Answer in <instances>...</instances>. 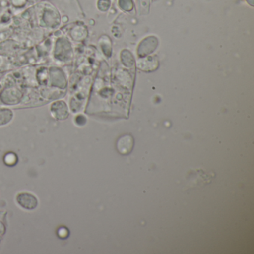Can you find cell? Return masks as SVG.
<instances>
[{
    "mask_svg": "<svg viewBox=\"0 0 254 254\" xmlns=\"http://www.w3.org/2000/svg\"><path fill=\"white\" fill-rule=\"evenodd\" d=\"M20 204L24 208L28 209H32L38 204V200L32 194H21L17 197Z\"/></svg>",
    "mask_w": 254,
    "mask_h": 254,
    "instance_id": "1",
    "label": "cell"
},
{
    "mask_svg": "<svg viewBox=\"0 0 254 254\" xmlns=\"http://www.w3.org/2000/svg\"><path fill=\"white\" fill-rule=\"evenodd\" d=\"M4 162L8 166H14L17 163V157L14 153H8L4 157Z\"/></svg>",
    "mask_w": 254,
    "mask_h": 254,
    "instance_id": "2",
    "label": "cell"
},
{
    "mask_svg": "<svg viewBox=\"0 0 254 254\" xmlns=\"http://www.w3.org/2000/svg\"><path fill=\"white\" fill-rule=\"evenodd\" d=\"M58 234H59V237L66 238L67 237L69 233H68L67 229L64 228V227H62V228L59 229V231H58Z\"/></svg>",
    "mask_w": 254,
    "mask_h": 254,
    "instance_id": "3",
    "label": "cell"
}]
</instances>
